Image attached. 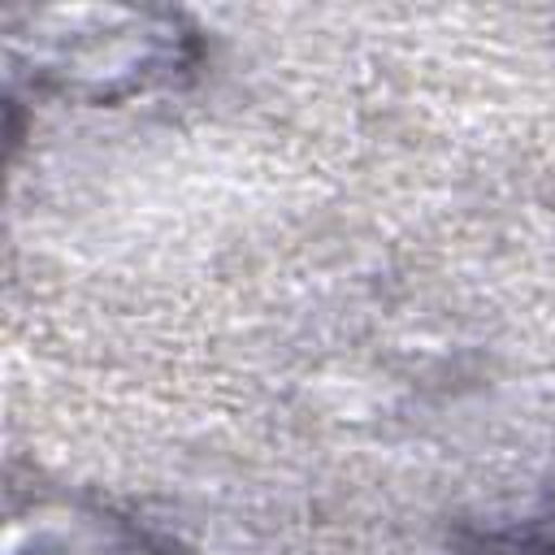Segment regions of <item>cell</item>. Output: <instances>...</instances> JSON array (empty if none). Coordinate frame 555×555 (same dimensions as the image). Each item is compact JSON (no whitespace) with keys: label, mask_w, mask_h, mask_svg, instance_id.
Here are the masks:
<instances>
[{"label":"cell","mask_w":555,"mask_h":555,"mask_svg":"<svg viewBox=\"0 0 555 555\" xmlns=\"http://www.w3.org/2000/svg\"><path fill=\"white\" fill-rule=\"evenodd\" d=\"M520 555H555V533H538Z\"/></svg>","instance_id":"6da1fadb"}]
</instances>
